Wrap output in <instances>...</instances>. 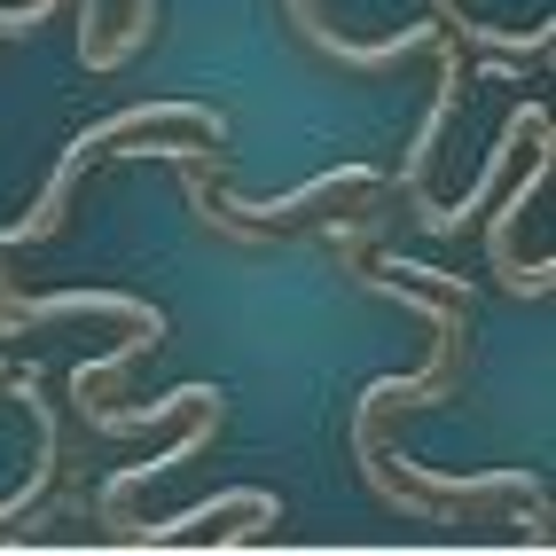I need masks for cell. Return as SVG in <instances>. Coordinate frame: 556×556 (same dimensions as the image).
I'll use <instances>...</instances> for the list:
<instances>
[{"label":"cell","instance_id":"cell-1","mask_svg":"<svg viewBox=\"0 0 556 556\" xmlns=\"http://www.w3.org/2000/svg\"><path fill=\"white\" fill-rule=\"evenodd\" d=\"M141 126H197L204 141H228V110H212V102H134V110H118V118H102V126H87L71 150L55 157V173H48V189H40V204H31L16 228H0V251H24V243H48L55 228H63V212H71V189H79V173H87V157H102L110 141H126V134H141Z\"/></svg>","mask_w":556,"mask_h":556},{"label":"cell","instance_id":"cell-2","mask_svg":"<svg viewBox=\"0 0 556 556\" xmlns=\"http://www.w3.org/2000/svg\"><path fill=\"white\" fill-rule=\"evenodd\" d=\"M526 141H533V165H526V180H517V189L502 197V212H486V258H494V275L517 290V299H548V290H556V258H533V267H517V219H526V204L548 189V165H556V157H548V141H556L548 118H541Z\"/></svg>","mask_w":556,"mask_h":556},{"label":"cell","instance_id":"cell-3","mask_svg":"<svg viewBox=\"0 0 556 556\" xmlns=\"http://www.w3.org/2000/svg\"><path fill=\"white\" fill-rule=\"evenodd\" d=\"M541 118H548V102H541V94H526V102H517V110H509V118H502V134H494V150H486V173H478V180H470V197H455V204H431L424 189H416V197H407V212H416V219H424V236H431V243H455V236L470 228V219H478V204H486V197L502 189V173H509V157H517V150H526V134H533Z\"/></svg>","mask_w":556,"mask_h":556},{"label":"cell","instance_id":"cell-4","mask_svg":"<svg viewBox=\"0 0 556 556\" xmlns=\"http://www.w3.org/2000/svg\"><path fill=\"white\" fill-rule=\"evenodd\" d=\"M165 321L150 299H126V290H55V299H16L9 282H0V338H24V329H40V321Z\"/></svg>","mask_w":556,"mask_h":556},{"label":"cell","instance_id":"cell-5","mask_svg":"<svg viewBox=\"0 0 556 556\" xmlns=\"http://www.w3.org/2000/svg\"><path fill=\"white\" fill-rule=\"evenodd\" d=\"M377 165H338V173H314L306 189H290V197H236V189H219V173H212V189H204V212H236V219H258V228H282V219H299L314 204H329L338 189H377Z\"/></svg>","mask_w":556,"mask_h":556},{"label":"cell","instance_id":"cell-6","mask_svg":"<svg viewBox=\"0 0 556 556\" xmlns=\"http://www.w3.org/2000/svg\"><path fill=\"white\" fill-rule=\"evenodd\" d=\"M204 400H228L219 384H173L165 400H150V407H110L102 400V384H87V377H71V407H79V424L94 431V439H126V431H157V424H173V416H189V407H204Z\"/></svg>","mask_w":556,"mask_h":556},{"label":"cell","instance_id":"cell-7","mask_svg":"<svg viewBox=\"0 0 556 556\" xmlns=\"http://www.w3.org/2000/svg\"><path fill=\"white\" fill-rule=\"evenodd\" d=\"M189 416H197V424L180 431L157 463H126L118 478H102V494H94V526H126V494H134V486H150V478H165V470H180V463H197V455L212 447V431H219V400L189 407Z\"/></svg>","mask_w":556,"mask_h":556},{"label":"cell","instance_id":"cell-8","mask_svg":"<svg viewBox=\"0 0 556 556\" xmlns=\"http://www.w3.org/2000/svg\"><path fill=\"white\" fill-rule=\"evenodd\" d=\"M439 94H431V110H424V126H416V150H407L400 157V197H416L424 189V165H431V150H439V134H447V118H455V102H463V79H470V71H463V40H455V31H439Z\"/></svg>","mask_w":556,"mask_h":556},{"label":"cell","instance_id":"cell-9","mask_svg":"<svg viewBox=\"0 0 556 556\" xmlns=\"http://www.w3.org/2000/svg\"><path fill=\"white\" fill-rule=\"evenodd\" d=\"M9 384H16V400L31 407V424H40V463H31V478H24V486L9 494V502H0V526H9V517H24V509H40V494L55 486V455H63V439H55V407L40 400V361H9Z\"/></svg>","mask_w":556,"mask_h":556},{"label":"cell","instance_id":"cell-10","mask_svg":"<svg viewBox=\"0 0 556 556\" xmlns=\"http://www.w3.org/2000/svg\"><path fill=\"white\" fill-rule=\"evenodd\" d=\"M212 517H258V526H275V517H282V502H275V494H258V486H236V494H212V502L173 509V517H157V526H126V541H150V548H165V541H189L197 526H212Z\"/></svg>","mask_w":556,"mask_h":556},{"label":"cell","instance_id":"cell-11","mask_svg":"<svg viewBox=\"0 0 556 556\" xmlns=\"http://www.w3.org/2000/svg\"><path fill=\"white\" fill-rule=\"evenodd\" d=\"M407 463V478H416V486H431L439 502H447V494H541V478L526 470V463H517V470H470V478H455V470H439V463H416V455H400Z\"/></svg>","mask_w":556,"mask_h":556},{"label":"cell","instance_id":"cell-12","mask_svg":"<svg viewBox=\"0 0 556 556\" xmlns=\"http://www.w3.org/2000/svg\"><path fill=\"white\" fill-rule=\"evenodd\" d=\"M150 31H157V0H134L126 31H118V40H102V48L87 55V71H118V63H134L141 48H150Z\"/></svg>","mask_w":556,"mask_h":556},{"label":"cell","instance_id":"cell-13","mask_svg":"<svg viewBox=\"0 0 556 556\" xmlns=\"http://www.w3.org/2000/svg\"><path fill=\"white\" fill-rule=\"evenodd\" d=\"M431 16H439V31H455L463 24V0H431Z\"/></svg>","mask_w":556,"mask_h":556},{"label":"cell","instance_id":"cell-14","mask_svg":"<svg viewBox=\"0 0 556 556\" xmlns=\"http://www.w3.org/2000/svg\"><path fill=\"white\" fill-rule=\"evenodd\" d=\"M0 384H9V353H0Z\"/></svg>","mask_w":556,"mask_h":556}]
</instances>
